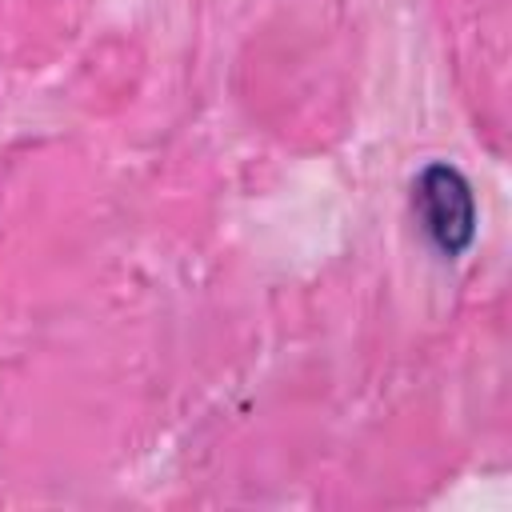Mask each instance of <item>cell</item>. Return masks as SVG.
<instances>
[{
  "mask_svg": "<svg viewBox=\"0 0 512 512\" xmlns=\"http://www.w3.org/2000/svg\"><path fill=\"white\" fill-rule=\"evenodd\" d=\"M412 208L440 256H460L476 236V200L460 168L428 164L412 184Z\"/></svg>",
  "mask_w": 512,
  "mask_h": 512,
  "instance_id": "obj_1",
  "label": "cell"
}]
</instances>
